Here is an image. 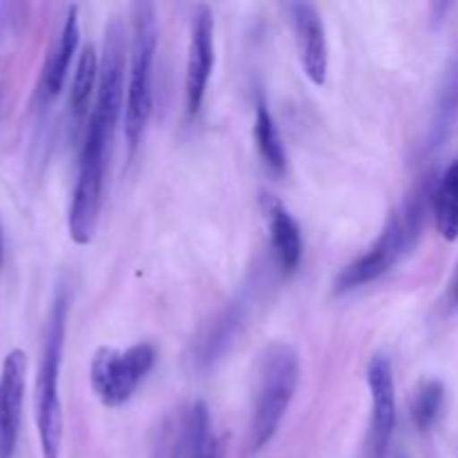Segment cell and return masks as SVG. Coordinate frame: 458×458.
Here are the masks:
<instances>
[{
  "label": "cell",
  "mask_w": 458,
  "mask_h": 458,
  "mask_svg": "<svg viewBox=\"0 0 458 458\" xmlns=\"http://www.w3.org/2000/svg\"><path fill=\"white\" fill-rule=\"evenodd\" d=\"M264 215H267L268 235H271L273 253H276L277 262L284 271H295L302 259V231L300 224L295 222L293 215L286 210L277 197L264 195Z\"/></svg>",
  "instance_id": "12"
},
{
  "label": "cell",
  "mask_w": 458,
  "mask_h": 458,
  "mask_svg": "<svg viewBox=\"0 0 458 458\" xmlns=\"http://www.w3.org/2000/svg\"><path fill=\"white\" fill-rule=\"evenodd\" d=\"M367 385L371 394V458H387L396 429V385L392 362L385 353H374L367 365Z\"/></svg>",
  "instance_id": "8"
},
{
  "label": "cell",
  "mask_w": 458,
  "mask_h": 458,
  "mask_svg": "<svg viewBox=\"0 0 458 458\" xmlns=\"http://www.w3.org/2000/svg\"><path fill=\"white\" fill-rule=\"evenodd\" d=\"M132 36L128 54V92H125L123 134L130 155L141 143L152 114V81L157 54V13L150 3H134Z\"/></svg>",
  "instance_id": "4"
},
{
  "label": "cell",
  "mask_w": 458,
  "mask_h": 458,
  "mask_svg": "<svg viewBox=\"0 0 458 458\" xmlns=\"http://www.w3.org/2000/svg\"><path fill=\"white\" fill-rule=\"evenodd\" d=\"M398 458H407V456H403V454H401V456H398Z\"/></svg>",
  "instance_id": "23"
},
{
  "label": "cell",
  "mask_w": 458,
  "mask_h": 458,
  "mask_svg": "<svg viewBox=\"0 0 458 458\" xmlns=\"http://www.w3.org/2000/svg\"><path fill=\"white\" fill-rule=\"evenodd\" d=\"M98 85V58L97 49L92 43L85 45L79 54V61H76L74 79H72V89H70V110L72 116L76 121L85 119L88 114V107L92 103V97L97 94Z\"/></svg>",
  "instance_id": "15"
},
{
  "label": "cell",
  "mask_w": 458,
  "mask_h": 458,
  "mask_svg": "<svg viewBox=\"0 0 458 458\" xmlns=\"http://www.w3.org/2000/svg\"><path fill=\"white\" fill-rule=\"evenodd\" d=\"M437 231L445 242L458 240V159L438 179L432 197Z\"/></svg>",
  "instance_id": "14"
},
{
  "label": "cell",
  "mask_w": 458,
  "mask_h": 458,
  "mask_svg": "<svg viewBox=\"0 0 458 458\" xmlns=\"http://www.w3.org/2000/svg\"><path fill=\"white\" fill-rule=\"evenodd\" d=\"M206 458H219V456L215 454V452H208V454H206Z\"/></svg>",
  "instance_id": "22"
},
{
  "label": "cell",
  "mask_w": 458,
  "mask_h": 458,
  "mask_svg": "<svg viewBox=\"0 0 458 458\" xmlns=\"http://www.w3.org/2000/svg\"><path fill=\"white\" fill-rule=\"evenodd\" d=\"M255 143L262 155L264 164L273 170L276 174H284L286 170V148L282 141V134L277 130L276 119H273L271 110H268L267 101L259 98L255 106V125H253Z\"/></svg>",
  "instance_id": "16"
},
{
  "label": "cell",
  "mask_w": 458,
  "mask_h": 458,
  "mask_svg": "<svg viewBox=\"0 0 458 458\" xmlns=\"http://www.w3.org/2000/svg\"><path fill=\"white\" fill-rule=\"evenodd\" d=\"M432 197L434 191L429 188V182L420 186L414 195L407 197L405 204L389 215L378 240L360 258L353 259L352 264H347L340 271L334 284L335 293L343 295L353 289H360V286L369 284V282L378 280L385 273L392 271L401 262L403 255L410 253L416 242H419Z\"/></svg>",
  "instance_id": "1"
},
{
  "label": "cell",
  "mask_w": 458,
  "mask_h": 458,
  "mask_svg": "<svg viewBox=\"0 0 458 458\" xmlns=\"http://www.w3.org/2000/svg\"><path fill=\"white\" fill-rule=\"evenodd\" d=\"M125 65H128V40L125 27L119 18H112L103 36V52L98 61L97 98L89 110V119L97 121L107 137L114 139L116 125L125 112Z\"/></svg>",
  "instance_id": "7"
},
{
  "label": "cell",
  "mask_w": 458,
  "mask_h": 458,
  "mask_svg": "<svg viewBox=\"0 0 458 458\" xmlns=\"http://www.w3.org/2000/svg\"><path fill=\"white\" fill-rule=\"evenodd\" d=\"M300 383V358L289 343H273L259 358L255 385L253 419H250L246 450L262 452L280 429Z\"/></svg>",
  "instance_id": "3"
},
{
  "label": "cell",
  "mask_w": 458,
  "mask_h": 458,
  "mask_svg": "<svg viewBox=\"0 0 458 458\" xmlns=\"http://www.w3.org/2000/svg\"><path fill=\"white\" fill-rule=\"evenodd\" d=\"M215 65V21L213 12L199 4L191 21V40L186 58V112L195 116L204 103L206 88Z\"/></svg>",
  "instance_id": "9"
},
{
  "label": "cell",
  "mask_w": 458,
  "mask_h": 458,
  "mask_svg": "<svg viewBox=\"0 0 458 458\" xmlns=\"http://www.w3.org/2000/svg\"><path fill=\"white\" fill-rule=\"evenodd\" d=\"M450 298H452V302L458 304V264H456L454 277H452V284H450Z\"/></svg>",
  "instance_id": "20"
},
{
  "label": "cell",
  "mask_w": 458,
  "mask_h": 458,
  "mask_svg": "<svg viewBox=\"0 0 458 458\" xmlns=\"http://www.w3.org/2000/svg\"><path fill=\"white\" fill-rule=\"evenodd\" d=\"M0 264H3V235H0Z\"/></svg>",
  "instance_id": "21"
},
{
  "label": "cell",
  "mask_w": 458,
  "mask_h": 458,
  "mask_svg": "<svg viewBox=\"0 0 458 458\" xmlns=\"http://www.w3.org/2000/svg\"><path fill=\"white\" fill-rule=\"evenodd\" d=\"M27 385V356L13 349L0 367V458H12L21 434Z\"/></svg>",
  "instance_id": "11"
},
{
  "label": "cell",
  "mask_w": 458,
  "mask_h": 458,
  "mask_svg": "<svg viewBox=\"0 0 458 458\" xmlns=\"http://www.w3.org/2000/svg\"><path fill=\"white\" fill-rule=\"evenodd\" d=\"M157 352L150 343H139L125 352L112 347L97 349L89 365V383L106 407H121L132 398L139 383L155 367Z\"/></svg>",
  "instance_id": "6"
},
{
  "label": "cell",
  "mask_w": 458,
  "mask_h": 458,
  "mask_svg": "<svg viewBox=\"0 0 458 458\" xmlns=\"http://www.w3.org/2000/svg\"><path fill=\"white\" fill-rule=\"evenodd\" d=\"M445 405V387L438 380H425L411 398V419L420 432H428L441 419Z\"/></svg>",
  "instance_id": "18"
},
{
  "label": "cell",
  "mask_w": 458,
  "mask_h": 458,
  "mask_svg": "<svg viewBox=\"0 0 458 458\" xmlns=\"http://www.w3.org/2000/svg\"><path fill=\"white\" fill-rule=\"evenodd\" d=\"M112 141L114 139L107 137L97 121L88 119L83 146H81L79 174H76L70 215H67L70 237L79 246H88L94 240V233H97L103 204L107 155H110Z\"/></svg>",
  "instance_id": "5"
},
{
  "label": "cell",
  "mask_w": 458,
  "mask_h": 458,
  "mask_svg": "<svg viewBox=\"0 0 458 458\" xmlns=\"http://www.w3.org/2000/svg\"><path fill=\"white\" fill-rule=\"evenodd\" d=\"M242 318H244V311H242L240 304H231V307L219 316V320L215 322L210 334L201 340L199 362L210 365V362L228 347V343H233V338H235L237 329H240L242 325Z\"/></svg>",
  "instance_id": "17"
},
{
  "label": "cell",
  "mask_w": 458,
  "mask_h": 458,
  "mask_svg": "<svg viewBox=\"0 0 458 458\" xmlns=\"http://www.w3.org/2000/svg\"><path fill=\"white\" fill-rule=\"evenodd\" d=\"M286 12L293 25L304 74L313 85L322 88L329 72V43H327V30L320 12L311 3H291L286 4Z\"/></svg>",
  "instance_id": "10"
},
{
  "label": "cell",
  "mask_w": 458,
  "mask_h": 458,
  "mask_svg": "<svg viewBox=\"0 0 458 458\" xmlns=\"http://www.w3.org/2000/svg\"><path fill=\"white\" fill-rule=\"evenodd\" d=\"M67 311L70 295L58 289L49 309L43 335L38 374H36V429H38L40 454L43 458H61L63 445V405H61V365L65 347Z\"/></svg>",
  "instance_id": "2"
},
{
  "label": "cell",
  "mask_w": 458,
  "mask_h": 458,
  "mask_svg": "<svg viewBox=\"0 0 458 458\" xmlns=\"http://www.w3.org/2000/svg\"><path fill=\"white\" fill-rule=\"evenodd\" d=\"M81 40V30H79V7L72 4L67 9L65 22L61 27V34H58L56 43L49 49V56L45 61L43 70V81H40V88H43L45 98H56L61 94L63 85L67 81V72H70L72 58H74L76 49H79Z\"/></svg>",
  "instance_id": "13"
},
{
  "label": "cell",
  "mask_w": 458,
  "mask_h": 458,
  "mask_svg": "<svg viewBox=\"0 0 458 458\" xmlns=\"http://www.w3.org/2000/svg\"><path fill=\"white\" fill-rule=\"evenodd\" d=\"M458 119V58L452 65L450 74H447L445 85L441 89V98H438L437 106V116H434L432 125V141L434 146L447 139L452 125L456 123Z\"/></svg>",
  "instance_id": "19"
}]
</instances>
